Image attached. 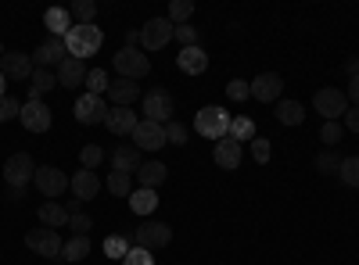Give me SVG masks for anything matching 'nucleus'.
I'll return each instance as SVG.
<instances>
[{
	"mask_svg": "<svg viewBox=\"0 0 359 265\" xmlns=\"http://www.w3.org/2000/svg\"><path fill=\"white\" fill-rule=\"evenodd\" d=\"M104 43V33L97 25H72V33L65 36V50L72 57H79V62H86V57H94Z\"/></svg>",
	"mask_w": 359,
	"mask_h": 265,
	"instance_id": "obj_1",
	"label": "nucleus"
},
{
	"mask_svg": "<svg viewBox=\"0 0 359 265\" xmlns=\"http://www.w3.org/2000/svg\"><path fill=\"white\" fill-rule=\"evenodd\" d=\"M194 129L205 136V140H223L226 133H230V115H226V108H219V104H208V108H201L198 115H194Z\"/></svg>",
	"mask_w": 359,
	"mask_h": 265,
	"instance_id": "obj_2",
	"label": "nucleus"
},
{
	"mask_svg": "<svg viewBox=\"0 0 359 265\" xmlns=\"http://www.w3.org/2000/svg\"><path fill=\"white\" fill-rule=\"evenodd\" d=\"M111 65L118 72V79H144L147 72H151V57H144V50L137 47H118L115 57H111Z\"/></svg>",
	"mask_w": 359,
	"mask_h": 265,
	"instance_id": "obj_3",
	"label": "nucleus"
},
{
	"mask_svg": "<svg viewBox=\"0 0 359 265\" xmlns=\"http://www.w3.org/2000/svg\"><path fill=\"white\" fill-rule=\"evenodd\" d=\"M169 241H172V229L158 219H147L133 229V244L144 251H162V248H169Z\"/></svg>",
	"mask_w": 359,
	"mask_h": 265,
	"instance_id": "obj_4",
	"label": "nucleus"
},
{
	"mask_svg": "<svg viewBox=\"0 0 359 265\" xmlns=\"http://www.w3.org/2000/svg\"><path fill=\"white\" fill-rule=\"evenodd\" d=\"M313 108H316V115H323V122H338L348 111V97H345V90L323 86V90H316V97H313Z\"/></svg>",
	"mask_w": 359,
	"mask_h": 265,
	"instance_id": "obj_5",
	"label": "nucleus"
},
{
	"mask_svg": "<svg viewBox=\"0 0 359 265\" xmlns=\"http://www.w3.org/2000/svg\"><path fill=\"white\" fill-rule=\"evenodd\" d=\"M18 122H22L29 133H47V129H50V122H54V111L43 104V97H29V101L22 104Z\"/></svg>",
	"mask_w": 359,
	"mask_h": 265,
	"instance_id": "obj_6",
	"label": "nucleus"
},
{
	"mask_svg": "<svg viewBox=\"0 0 359 265\" xmlns=\"http://www.w3.org/2000/svg\"><path fill=\"white\" fill-rule=\"evenodd\" d=\"M36 162L29 158L25 151H18V155H11L8 162H4V180H8V187H29L36 180Z\"/></svg>",
	"mask_w": 359,
	"mask_h": 265,
	"instance_id": "obj_7",
	"label": "nucleus"
},
{
	"mask_svg": "<svg viewBox=\"0 0 359 265\" xmlns=\"http://www.w3.org/2000/svg\"><path fill=\"white\" fill-rule=\"evenodd\" d=\"M25 244L33 248L40 258H62V248H65V241H62V233L57 229H29L25 233Z\"/></svg>",
	"mask_w": 359,
	"mask_h": 265,
	"instance_id": "obj_8",
	"label": "nucleus"
},
{
	"mask_svg": "<svg viewBox=\"0 0 359 265\" xmlns=\"http://www.w3.org/2000/svg\"><path fill=\"white\" fill-rule=\"evenodd\" d=\"M33 183H36V190H40L47 201H54V197H62V194L69 190V176L57 169V165H40Z\"/></svg>",
	"mask_w": 359,
	"mask_h": 265,
	"instance_id": "obj_9",
	"label": "nucleus"
},
{
	"mask_svg": "<svg viewBox=\"0 0 359 265\" xmlns=\"http://www.w3.org/2000/svg\"><path fill=\"white\" fill-rule=\"evenodd\" d=\"M130 140H133L137 151H162V147L169 143V140H165V126H158V122H151V119H140Z\"/></svg>",
	"mask_w": 359,
	"mask_h": 265,
	"instance_id": "obj_10",
	"label": "nucleus"
},
{
	"mask_svg": "<svg viewBox=\"0 0 359 265\" xmlns=\"http://www.w3.org/2000/svg\"><path fill=\"white\" fill-rule=\"evenodd\" d=\"M144 119H151L158 126L172 122V94L169 90H147L144 94Z\"/></svg>",
	"mask_w": 359,
	"mask_h": 265,
	"instance_id": "obj_11",
	"label": "nucleus"
},
{
	"mask_svg": "<svg viewBox=\"0 0 359 265\" xmlns=\"http://www.w3.org/2000/svg\"><path fill=\"white\" fill-rule=\"evenodd\" d=\"M172 33H176V25H172L169 18H151V22L140 29V43H144L147 50H162V47H169Z\"/></svg>",
	"mask_w": 359,
	"mask_h": 265,
	"instance_id": "obj_12",
	"label": "nucleus"
},
{
	"mask_svg": "<svg viewBox=\"0 0 359 265\" xmlns=\"http://www.w3.org/2000/svg\"><path fill=\"white\" fill-rule=\"evenodd\" d=\"M248 86H252V97L262 101V104H273V101H280V94H284V79H280L277 72H262V76H255Z\"/></svg>",
	"mask_w": 359,
	"mask_h": 265,
	"instance_id": "obj_13",
	"label": "nucleus"
},
{
	"mask_svg": "<svg viewBox=\"0 0 359 265\" xmlns=\"http://www.w3.org/2000/svg\"><path fill=\"white\" fill-rule=\"evenodd\" d=\"M76 119H79L83 126L104 122V119H108V101H104V97H94V94H83V97L76 101Z\"/></svg>",
	"mask_w": 359,
	"mask_h": 265,
	"instance_id": "obj_14",
	"label": "nucleus"
},
{
	"mask_svg": "<svg viewBox=\"0 0 359 265\" xmlns=\"http://www.w3.org/2000/svg\"><path fill=\"white\" fill-rule=\"evenodd\" d=\"M69 57V50H65V40H57V36H47L40 47H36V54H33V65L36 69H57Z\"/></svg>",
	"mask_w": 359,
	"mask_h": 265,
	"instance_id": "obj_15",
	"label": "nucleus"
},
{
	"mask_svg": "<svg viewBox=\"0 0 359 265\" xmlns=\"http://www.w3.org/2000/svg\"><path fill=\"white\" fill-rule=\"evenodd\" d=\"M0 72H4V79H15V83H22V79H33V57L29 54H22V50H11V54H4L0 57Z\"/></svg>",
	"mask_w": 359,
	"mask_h": 265,
	"instance_id": "obj_16",
	"label": "nucleus"
},
{
	"mask_svg": "<svg viewBox=\"0 0 359 265\" xmlns=\"http://www.w3.org/2000/svg\"><path fill=\"white\" fill-rule=\"evenodd\" d=\"M104 97L111 101V108H133V101H144V90L133 79H111Z\"/></svg>",
	"mask_w": 359,
	"mask_h": 265,
	"instance_id": "obj_17",
	"label": "nucleus"
},
{
	"mask_svg": "<svg viewBox=\"0 0 359 265\" xmlns=\"http://www.w3.org/2000/svg\"><path fill=\"white\" fill-rule=\"evenodd\" d=\"M69 190H72V197H79L83 204H86V201H94V197L101 194V180H97V172H90V169L72 172V176H69Z\"/></svg>",
	"mask_w": 359,
	"mask_h": 265,
	"instance_id": "obj_18",
	"label": "nucleus"
},
{
	"mask_svg": "<svg viewBox=\"0 0 359 265\" xmlns=\"http://www.w3.org/2000/svg\"><path fill=\"white\" fill-rule=\"evenodd\" d=\"M140 165H144V151H137L133 143H118L115 151H111V172H126V176H133Z\"/></svg>",
	"mask_w": 359,
	"mask_h": 265,
	"instance_id": "obj_19",
	"label": "nucleus"
},
{
	"mask_svg": "<svg viewBox=\"0 0 359 265\" xmlns=\"http://www.w3.org/2000/svg\"><path fill=\"white\" fill-rule=\"evenodd\" d=\"M86 62H79V57H65L62 65H57V86H65V90H76V86H83L86 83Z\"/></svg>",
	"mask_w": 359,
	"mask_h": 265,
	"instance_id": "obj_20",
	"label": "nucleus"
},
{
	"mask_svg": "<svg viewBox=\"0 0 359 265\" xmlns=\"http://www.w3.org/2000/svg\"><path fill=\"white\" fill-rule=\"evenodd\" d=\"M137 115H133V108H108V119H104V126L115 133V136H133V129H137Z\"/></svg>",
	"mask_w": 359,
	"mask_h": 265,
	"instance_id": "obj_21",
	"label": "nucleus"
},
{
	"mask_svg": "<svg viewBox=\"0 0 359 265\" xmlns=\"http://www.w3.org/2000/svg\"><path fill=\"white\" fill-rule=\"evenodd\" d=\"M176 69H180V72H187V76H201V72L208 69V54L201 50V43H198V47H184V50H180Z\"/></svg>",
	"mask_w": 359,
	"mask_h": 265,
	"instance_id": "obj_22",
	"label": "nucleus"
},
{
	"mask_svg": "<svg viewBox=\"0 0 359 265\" xmlns=\"http://www.w3.org/2000/svg\"><path fill=\"white\" fill-rule=\"evenodd\" d=\"M43 25H47L50 36L65 40V36L72 33V15H69V8H47V11H43Z\"/></svg>",
	"mask_w": 359,
	"mask_h": 265,
	"instance_id": "obj_23",
	"label": "nucleus"
},
{
	"mask_svg": "<svg viewBox=\"0 0 359 265\" xmlns=\"http://www.w3.org/2000/svg\"><path fill=\"white\" fill-rule=\"evenodd\" d=\"M212 158H216V165H219V169H230V172H233L237 165H241V143L230 140V136H223V140L216 143Z\"/></svg>",
	"mask_w": 359,
	"mask_h": 265,
	"instance_id": "obj_24",
	"label": "nucleus"
},
{
	"mask_svg": "<svg viewBox=\"0 0 359 265\" xmlns=\"http://www.w3.org/2000/svg\"><path fill=\"white\" fill-rule=\"evenodd\" d=\"M165 176H169L165 162H144V165L137 169V183H140L144 190H155V187L165 183Z\"/></svg>",
	"mask_w": 359,
	"mask_h": 265,
	"instance_id": "obj_25",
	"label": "nucleus"
},
{
	"mask_svg": "<svg viewBox=\"0 0 359 265\" xmlns=\"http://www.w3.org/2000/svg\"><path fill=\"white\" fill-rule=\"evenodd\" d=\"M36 215H40V222H43L47 229H62V226H69V212H65V204H57V201H43Z\"/></svg>",
	"mask_w": 359,
	"mask_h": 265,
	"instance_id": "obj_26",
	"label": "nucleus"
},
{
	"mask_svg": "<svg viewBox=\"0 0 359 265\" xmlns=\"http://www.w3.org/2000/svg\"><path fill=\"white\" fill-rule=\"evenodd\" d=\"M277 122L280 126H302L306 122V108L298 101H277Z\"/></svg>",
	"mask_w": 359,
	"mask_h": 265,
	"instance_id": "obj_27",
	"label": "nucleus"
},
{
	"mask_svg": "<svg viewBox=\"0 0 359 265\" xmlns=\"http://www.w3.org/2000/svg\"><path fill=\"white\" fill-rule=\"evenodd\" d=\"M130 208H133L137 215H151V212L158 208V194H155V190H144V187H137V190L130 194Z\"/></svg>",
	"mask_w": 359,
	"mask_h": 265,
	"instance_id": "obj_28",
	"label": "nucleus"
},
{
	"mask_svg": "<svg viewBox=\"0 0 359 265\" xmlns=\"http://www.w3.org/2000/svg\"><path fill=\"white\" fill-rule=\"evenodd\" d=\"M29 83H33V86H29V97H43L47 90H54V86H57V72H50V69H36Z\"/></svg>",
	"mask_w": 359,
	"mask_h": 265,
	"instance_id": "obj_29",
	"label": "nucleus"
},
{
	"mask_svg": "<svg viewBox=\"0 0 359 265\" xmlns=\"http://www.w3.org/2000/svg\"><path fill=\"white\" fill-rule=\"evenodd\" d=\"M226 136L237 140V143H252L255 140V122L248 119V115H237V119H230V133Z\"/></svg>",
	"mask_w": 359,
	"mask_h": 265,
	"instance_id": "obj_30",
	"label": "nucleus"
},
{
	"mask_svg": "<svg viewBox=\"0 0 359 265\" xmlns=\"http://www.w3.org/2000/svg\"><path fill=\"white\" fill-rule=\"evenodd\" d=\"M86 94H94V97H104L108 94V86H111V79H108V72L104 69H90L86 72Z\"/></svg>",
	"mask_w": 359,
	"mask_h": 265,
	"instance_id": "obj_31",
	"label": "nucleus"
},
{
	"mask_svg": "<svg viewBox=\"0 0 359 265\" xmlns=\"http://www.w3.org/2000/svg\"><path fill=\"white\" fill-rule=\"evenodd\" d=\"M62 255H65V262H83V258L90 255V237H72V241H65Z\"/></svg>",
	"mask_w": 359,
	"mask_h": 265,
	"instance_id": "obj_32",
	"label": "nucleus"
},
{
	"mask_svg": "<svg viewBox=\"0 0 359 265\" xmlns=\"http://www.w3.org/2000/svg\"><path fill=\"white\" fill-rule=\"evenodd\" d=\"M69 15L79 22V25H94V15H97V4L94 0H76V4L69 8Z\"/></svg>",
	"mask_w": 359,
	"mask_h": 265,
	"instance_id": "obj_33",
	"label": "nucleus"
},
{
	"mask_svg": "<svg viewBox=\"0 0 359 265\" xmlns=\"http://www.w3.org/2000/svg\"><path fill=\"white\" fill-rule=\"evenodd\" d=\"M338 180L352 190H359V158H341V169H338Z\"/></svg>",
	"mask_w": 359,
	"mask_h": 265,
	"instance_id": "obj_34",
	"label": "nucleus"
},
{
	"mask_svg": "<svg viewBox=\"0 0 359 265\" xmlns=\"http://www.w3.org/2000/svg\"><path fill=\"white\" fill-rule=\"evenodd\" d=\"M194 15V4H191V0H172V4H169V22L172 25H187V18Z\"/></svg>",
	"mask_w": 359,
	"mask_h": 265,
	"instance_id": "obj_35",
	"label": "nucleus"
},
{
	"mask_svg": "<svg viewBox=\"0 0 359 265\" xmlns=\"http://www.w3.org/2000/svg\"><path fill=\"white\" fill-rule=\"evenodd\" d=\"M104 255H108V258H118V262H123V258L130 255V241L123 237V233H111V237L104 241Z\"/></svg>",
	"mask_w": 359,
	"mask_h": 265,
	"instance_id": "obj_36",
	"label": "nucleus"
},
{
	"mask_svg": "<svg viewBox=\"0 0 359 265\" xmlns=\"http://www.w3.org/2000/svg\"><path fill=\"white\" fill-rule=\"evenodd\" d=\"M108 190H111L115 197H130V194H133V180H130L126 172H111V176H108Z\"/></svg>",
	"mask_w": 359,
	"mask_h": 265,
	"instance_id": "obj_37",
	"label": "nucleus"
},
{
	"mask_svg": "<svg viewBox=\"0 0 359 265\" xmlns=\"http://www.w3.org/2000/svg\"><path fill=\"white\" fill-rule=\"evenodd\" d=\"M101 162H104V151H101L97 143H86L83 151H79V165H83V169H90V172H94Z\"/></svg>",
	"mask_w": 359,
	"mask_h": 265,
	"instance_id": "obj_38",
	"label": "nucleus"
},
{
	"mask_svg": "<svg viewBox=\"0 0 359 265\" xmlns=\"http://www.w3.org/2000/svg\"><path fill=\"white\" fill-rule=\"evenodd\" d=\"M316 169H320L323 176H338V169H341V158H338L334 151H320V155H316Z\"/></svg>",
	"mask_w": 359,
	"mask_h": 265,
	"instance_id": "obj_39",
	"label": "nucleus"
},
{
	"mask_svg": "<svg viewBox=\"0 0 359 265\" xmlns=\"http://www.w3.org/2000/svg\"><path fill=\"white\" fill-rule=\"evenodd\" d=\"M198 29L187 22V25H176V33H172V40H180V50H184V47H198Z\"/></svg>",
	"mask_w": 359,
	"mask_h": 265,
	"instance_id": "obj_40",
	"label": "nucleus"
},
{
	"mask_svg": "<svg viewBox=\"0 0 359 265\" xmlns=\"http://www.w3.org/2000/svg\"><path fill=\"white\" fill-rule=\"evenodd\" d=\"M341 136H345V126L341 122H323L320 126V143H327V147H334Z\"/></svg>",
	"mask_w": 359,
	"mask_h": 265,
	"instance_id": "obj_41",
	"label": "nucleus"
},
{
	"mask_svg": "<svg viewBox=\"0 0 359 265\" xmlns=\"http://www.w3.org/2000/svg\"><path fill=\"white\" fill-rule=\"evenodd\" d=\"M226 97H230V101H248V97H252V86H248L245 79H230V83H226Z\"/></svg>",
	"mask_w": 359,
	"mask_h": 265,
	"instance_id": "obj_42",
	"label": "nucleus"
},
{
	"mask_svg": "<svg viewBox=\"0 0 359 265\" xmlns=\"http://www.w3.org/2000/svg\"><path fill=\"white\" fill-rule=\"evenodd\" d=\"M165 140L176 143V147H184V143H187V126H184V122H176V119L165 122Z\"/></svg>",
	"mask_w": 359,
	"mask_h": 265,
	"instance_id": "obj_43",
	"label": "nucleus"
},
{
	"mask_svg": "<svg viewBox=\"0 0 359 265\" xmlns=\"http://www.w3.org/2000/svg\"><path fill=\"white\" fill-rule=\"evenodd\" d=\"M69 229L76 233V237H86V233L94 229V219H90L86 212H79V215H69Z\"/></svg>",
	"mask_w": 359,
	"mask_h": 265,
	"instance_id": "obj_44",
	"label": "nucleus"
},
{
	"mask_svg": "<svg viewBox=\"0 0 359 265\" xmlns=\"http://www.w3.org/2000/svg\"><path fill=\"white\" fill-rule=\"evenodd\" d=\"M269 155H273L269 140H266V136H255V140H252V158H255L259 165H266V162H269Z\"/></svg>",
	"mask_w": 359,
	"mask_h": 265,
	"instance_id": "obj_45",
	"label": "nucleus"
},
{
	"mask_svg": "<svg viewBox=\"0 0 359 265\" xmlns=\"http://www.w3.org/2000/svg\"><path fill=\"white\" fill-rule=\"evenodd\" d=\"M123 265H155V258H151V251H144V248H130Z\"/></svg>",
	"mask_w": 359,
	"mask_h": 265,
	"instance_id": "obj_46",
	"label": "nucleus"
},
{
	"mask_svg": "<svg viewBox=\"0 0 359 265\" xmlns=\"http://www.w3.org/2000/svg\"><path fill=\"white\" fill-rule=\"evenodd\" d=\"M0 115H4V122H8V119H18V115H22V101L8 94L4 101H0Z\"/></svg>",
	"mask_w": 359,
	"mask_h": 265,
	"instance_id": "obj_47",
	"label": "nucleus"
},
{
	"mask_svg": "<svg viewBox=\"0 0 359 265\" xmlns=\"http://www.w3.org/2000/svg\"><path fill=\"white\" fill-rule=\"evenodd\" d=\"M348 133H359V108H348L345 111V122H341Z\"/></svg>",
	"mask_w": 359,
	"mask_h": 265,
	"instance_id": "obj_48",
	"label": "nucleus"
},
{
	"mask_svg": "<svg viewBox=\"0 0 359 265\" xmlns=\"http://www.w3.org/2000/svg\"><path fill=\"white\" fill-rule=\"evenodd\" d=\"M345 97L352 101V108H359V76H355V79L348 83V90H345Z\"/></svg>",
	"mask_w": 359,
	"mask_h": 265,
	"instance_id": "obj_49",
	"label": "nucleus"
},
{
	"mask_svg": "<svg viewBox=\"0 0 359 265\" xmlns=\"http://www.w3.org/2000/svg\"><path fill=\"white\" fill-rule=\"evenodd\" d=\"M65 212H69V215H79V212H83V201H79V197L65 201Z\"/></svg>",
	"mask_w": 359,
	"mask_h": 265,
	"instance_id": "obj_50",
	"label": "nucleus"
},
{
	"mask_svg": "<svg viewBox=\"0 0 359 265\" xmlns=\"http://www.w3.org/2000/svg\"><path fill=\"white\" fill-rule=\"evenodd\" d=\"M345 72H348V79L359 76V57H348V62H345Z\"/></svg>",
	"mask_w": 359,
	"mask_h": 265,
	"instance_id": "obj_51",
	"label": "nucleus"
},
{
	"mask_svg": "<svg viewBox=\"0 0 359 265\" xmlns=\"http://www.w3.org/2000/svg\"><path fill=\"white\" fill-rule=\"evenodd\" d=\"M8 197L11 201H25V187H8Z\"/></svg>",
	"mask_w": 359,
	"mask_h": 265,
	"instance_id": "obj_52",
	"label": "nucleus"
},
{
	"mask_svg": "<svg viewBox=\"0 0 359 265\" xmlns=\"http://www.w3.org/2000/svg\"><path fill=\"white\" fill-rule=\"evenodd\" d=\"M140 43V29H133V33H126V47H137Z\"/></svg>",
	"mask_w": 359,
	"mask_h": 265,
	"instance_id": "obj_53",
	"label": "nucleus"
},
{
	"mask_svg": "<svg viewBox=\"0 0 359 265\" xmlns=\"http://www.w3.org/2000/svg\"><path fill=\"white\" fill-rule=\"evenodd\" d=\"M8 97V79H4V72H0V101Z\"/></svg>",
	"mask_w": 359,
	"mask_h": 265,
	"instance_id": "obj_54",
	"label": "nucleus"
},
{
	"mask_svg": "<svg viewBox=\"0 0 359 265\" xmlns=\"http://www.w3.org/2000/svg\"><path fill=\"white\" fill-rule=\"evenodd\" d=\"M0 57H4V43H0Z\"/></svg>",
	"mask_w": 359,
	"mask_h": 265,
	"instance_id": "obj_55",
	"label": "nucleus"
},
{
	"mask_svg": "<svg viewBox=\"0 0 359 265\" xmlns=\"http://www.w3.org/2000/svg\"><path fill=\"white\" fill-rule=\"evenodd\" d=\"M0 122H4V115H0Z\"/></svg>",
	"mask_w": 359,
	"mask_h": 265,
	"instance_id": "obj_56",
	"label": "nucleus"
}]
</instances>
